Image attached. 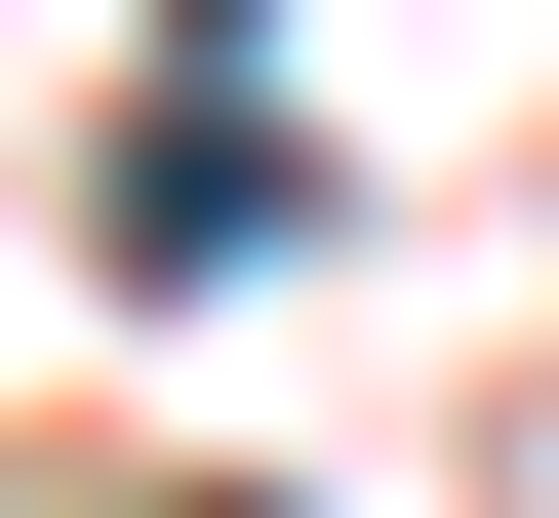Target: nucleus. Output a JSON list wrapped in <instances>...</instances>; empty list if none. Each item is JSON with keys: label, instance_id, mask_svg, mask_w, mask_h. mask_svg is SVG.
Masks as SVG:
<instances>
[{"label": "nucleus", "instance_id": "1", "mask_svg": "<svg viewBox=\"0 0 559 518\" xmlns=\"http://www.w3.org/2000/svg\"><path fill=\"white\" fill-rule=\"evenodd\" d=\"M240 240H320V160H280L240 81H160V120H120V279H240Z\"/></svg>", "mask_w": 559, "mask_h": 518}]
</instances>
